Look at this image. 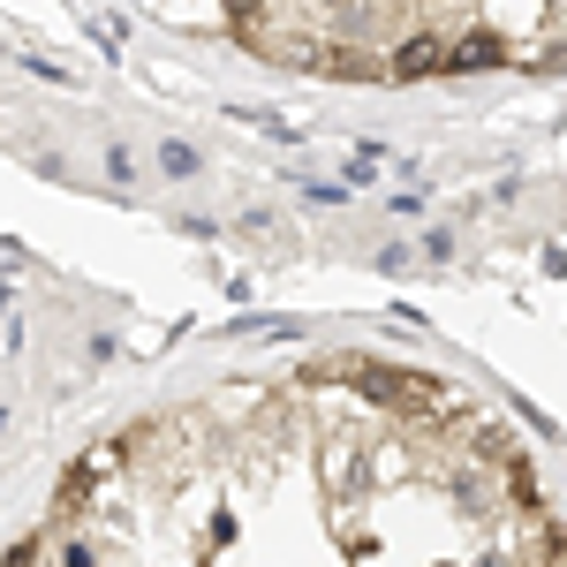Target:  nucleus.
<instances>
[{"instance_id": "nucleus-2", "label": "nucleus", "mask_w": 567, "mask_h": 567, "mask_svg": "<svg viewBox=\"0 0 567 567\" xmlns=\"http://www.w3.org/2000/svg\"><path fill=\"white\" fill-rule=\"evenodd\" d=\"M243 31L303 53L355 45V69H424L462 53L567 45V0H227Z\"/></svg>"}, {"instance_id": "nucleus-1", "label": "nucleus", "mask_w": 567, "mask_h": 567, "mask_svg": "<svg viewBox=\"0 0 567 567\" xmlns=\"http://www.w3.org/2000/svg\"><path fill=\"white\" fill-rule=\"evenodd\" d=\"M8 567H567V529L492 409L280 363L91 446Z\"/></svg>"}]
</instances>
